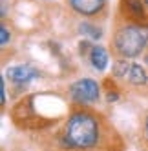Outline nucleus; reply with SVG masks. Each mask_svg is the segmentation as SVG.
Listing matches in <instances>:
<instances>
[{
    "mask_svg": "<svg viewBox=\"0 0 148 151\" xmlns=\"http://www.w3.org/2000/svg\"><path fill=\"white\" fill-rule=\"evenodd\" d=\"M112 75L115 78L124 80V82H128L132 86H144L148 82V75H146V71H144V68L141 66V64L126 60V58L117 60L113 64Z\"/></svg>",
    "mask_w": 148,
    "mask_h": 151,
    "instance_id": "7ed1b4c3",
    "label": "nucleus"
},
{
    "mask_svg": "<svg viewBox=\"0 0 148 151\" xmlns=\"http://www.w3.org/2000/svg\"><path fill=\"white\" fill-rule=\"evenodd\" d=\"M0 91H2V106H6V84H4V80H0Z\"/></svg>",
    "mask_w": 148,
    "mask_h": 151,
    "instance_id": "9b49d317",
    "label": "nucleus"
},
{
    "mask_svg": "<svg viewBox=\"0 0 148 151\" xmlns=\"http://www.w3.org/2000/svg\"><path fill=\"white\" fill-rule=\"evenodd\" d=\"M121 11L124 18H128L135 26H148V15H146V4L144 0H121Z\"/></svg>",
    "mask_w": 148,
    "mask_h": 151,
    "instance_id": "39448f33",
    "label": "nucleus"
},
{
    "mask_svg": "<svg viewBox=\"0 0 148 151\" xmlns=\"http://www.w3.org/2000/svg\"><path fill=\"white\" fill-rule=\"evenodd\" d=\"M99 93H101V88L97 80L93 78H81L75 84H71L70 88V96L77 104H93L99 99Z\"/></svg>",
    "mask_w": 148,
    "mask_h": 151,
    "instance_id": "20e7f679",
    "label": "nucleus"
},
{
    "mask_svg": "<svg viewBox=\"0 0 148 151\" xmlns=\"http://www.w3.org/2000/svg\"><path fill=\"white\" fill-rule=\"evenodd\" d=\"M68 2L73 11H77L82 17H95L106 6V0H68Z\"/></svg>",
    "mask_w": 148,
    "mask_h": 151,
    "instance_id": "0eeeda50",
    "label": "nucleus"
},
{
    "mask_svg": "<svg viewBox=\"0 0 148 151\" xmlns=\"http://www.w3.org/2000/svg\"><path fill=\"white\" fill-rule=\"evenodd\" d=\"M148 42V29L143 26L126 24L113 35V47L123 58H133L144 49Z\"/></svg>",
    "mask_w": 148,
    "mask_h": 151,
    "instance_id": "f03ea898",
    "label": "nucleus"
},
{
    "mask_svg": "<svg viewBox=\"0 0 148 151\" xmlns=\"http://www.w3.org/2000/svg\"><path fill=\"white\" fill-rule=\"evenodd\" d=\"M0 33H2V38H0V44H2V46H6V44H7V40L11 38V35H9V31H7V27H6V26H2V29H0Z\"/></svg>",
    "mask_w": 148,
    "mask_h": 151,
    "instance_id": "9d476101",
    "label": "nucleus"
},
{
    "mask_svg": "<svg viewBox=\"0 0 148 151\" xmlns=\"http://www.w3.org/2000/svg\"><path fill=\"white\" fill-rule=\"evenodd\" d=\"M101 122L90 111H75L64 126L62 146L70 151H90L101 142Z\"/></svg>",
    "mask_w": 148,
    "mask_h": 151,
    "instance_id": "f257e3e1",
    "label": "nucleus"
},
{
    "mask_svg": "<svg viewBox=\"0 0 148 151\" xmlns=\"http://www.w3.org/2000/svg\"><path fill=\"white\" fill-rule=\"evenodd\" d=\"M79 29H81L82 35H86V37H90V38H99V37H101V29H97L95 26H91V24H88V22L81 24Z\"/></svg>",
    "mask_w": 148,
    "mask_h": 151,
    "instance_id": "1a4fd4ad",
    "label": "nucleus"
},
{
    "mask_svg": "<svg viewBox=\"0 0 148 151\" xmlns=\"http://www.w3.org/2000/svg\"><path fill=\"white\" fill-rule=\"evenodd\" d=\"M108 51L106 47H102V46H93L91 51H90V64L97 69V71H104L108 68Z\"/></svg>",
    "mask_w": 148,
    "mask_h": 151,
    "instance_id": "6e6552de",
    "label": "nucleus"
},
{
    "mask_svg": "<svg viewBox=\"0 0 148 151\" xmlns=\"http://www.w3.org/2000/svg\"><path fill=\"white\" fill-rule=\"evenodd\" d=\"M7 78L11 80L13 84H18V86H24L28 82H31L33 78L38 77V69H35L33 66H28V64H24V66H13L9 68L6 71Z\"/></svg>",
    "mask_w": 148,
    "mask_h": 151,
    "instance_id": "423d86ee",
    "label": "nucleus"
},
{
    "mask_svg": "<svg viewBox=\"0 0 148 151\" xmlns=\"http://www.w3.org/2000/svg\"><path fill=\"white\" fill-rule=\"evenodd\" d=\"M144 4H146V7H148V0H144Z\"/></svg>",
    "mask_w": 148,
    "mask_h": 151,
    "instance_id": "ddd939ff",
    "label": "nucleus"
},
{
    "mask_svg": "<svg viewBox=\"0 0 148 151\" xmlns=\"http://www.w3.org/2000/svg\"><path fill=\"white\" fill-rule=\"evenodd\" d=\"M144 131H146V137H148V118H146V122H144Z\"/></svg>",
    "mask_w": 148,
    "mask_h": 151,
    "instance_id": "f8f14e48",
    "label": "nucleus"
}]
</instances>
